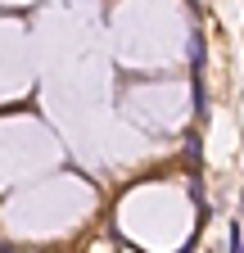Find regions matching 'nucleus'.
Wrapping results in <instances>:
<instances>
[{"label":"nucleus","mask_w":244,"mask_h":253,"mask_svg":"<svg viewBox=\"0 0 244 253\" xmlns=\"http://www.w3.org/2000/svg\"><path fill=\"white\" fill-rule=\"evenodd\" d=\"M203 59H208V50H203V37H195V41H190V63H195V73H203Z\"/></svg>","instance_id":"obj_1"},{"label":"nucleus","mask_w":244,"mask_h":253,"mask_svg":"<svg viewBox=\"0 0 244 253\" xmlns=\"http://www.w3.org/2000/svg\"><path fill=\"white\" fill-rule=\"evenodd\" d=\"M235 253H244V244H240V249H235Z\"/></svg>","instance_id":"obj_2"}]
</instances>
